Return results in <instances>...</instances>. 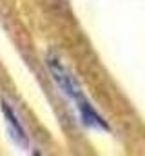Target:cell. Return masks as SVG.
Here are the masks:
<instances>
[{
  "label": "cell",
  "mask_w": 145,
  "mask_h": 156,
  "mask_svg": "<svg viewBox=\"0 0 145 156\" xmlns=\"http://www.w3.org/2000/svg\"><path fill=\"white\" fill-rule=\"evenodd\" d=\"M47 67H49V73L55 80V83L62 89L64 94H67L74 104L83 100V94H82V89H80L78 82L74 80L71 71L60 62V58H56L55 55H49L47 56Z\"/></svg>",
  "instance_id": "cell-1"
},
{
  "label": "cell",
  "mask_w": 145,
  "mask_h": 156,
  "mask_svg": "<svg viewBox=\"0 0 145 156\" xmlns=\"http://www.w3.org/2000/svg\"><path fill=\"white\" fill-rule=\"evenodd\" d=\"M0 105H2V115H4V120H5V123H7V129H9L13 140H15L22 149H29V138H27V133H26L24 125L20 123V120L16 118V115L13 113V109L9 107L7 102L2 100Z\"/></svg>",
  "instance_id": "cell-2"
},
{
  "label": "cell",
  "mask_w": 145,
  "mask_h": 156,
  "mask_svg": "<svg viewBox=\"0 0 145 156\" xmlns=\"http://www.w3.org/2000/svg\"><path fill=\"white\" fill-rule=\"evenodd\" d=\"M76 105H78L80 116H82V120H83L85 125L94 127V129H100V131H109V123L98 115V111H96L85 98L80 100V102H76Z\"/></svg>",
  "instance_id": "cell-3"
}]
</instances>
